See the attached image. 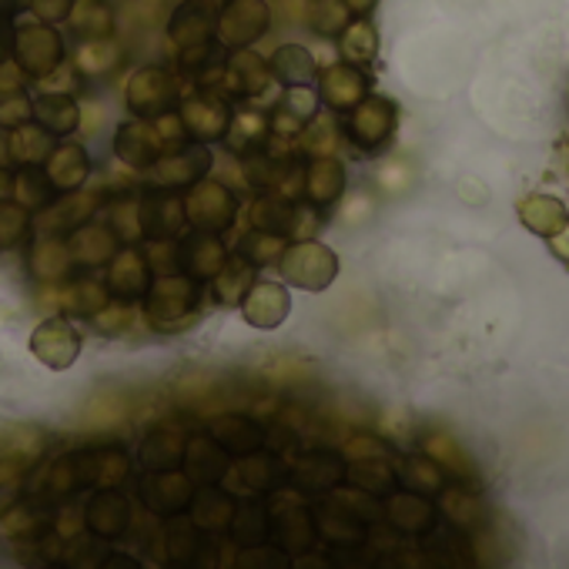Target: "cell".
Listing matches in <instances>:
<instances>
[{
    "instance_id": "6da1fadb",
    "label": "cell",
    "mask_w": 569,
    "mask_h": 569,
    "mask_svg": "<svg viewBox=\"0 0 569 569\" xmlns=\"http://www.w3.org/2000/svg\"><path fill=\"white\" fill-rule=\"evenodd\" d=\"M131 472V459L121 449L98 446V449H81L64 459H58L48 472V489L58 496H71L84 486L94 489H118Z\"/></svg>"
},
{
    "instance_id": "7a4b0ae2",
    "label": "cell",
    "mask_w": 569,
    "mask_h": 569,
    "mask_svg": "<svg viewBox=\"0 0 569 569\" xmlns=\"http://www.w3.org/2000/svg\"><path fill=\"white\" fill-rule=\"evenodd\" d=\"M144 299V322L161 332V336H171V332H181L201 309V281L188 278V274H161V278H151L148 292L141 296Z\"/></svg>"
},
{
    "instance_id": "3957f363",
    "label": "cell",
    "mask_w": 569,
    "mask_h": 569,
    "mask_svg": "<svg viewBox=\"0 0 569 569\" xmlns=\"http://www.w3.org/2000/svg\"><path fill=\"white\" fill-rule=\"evenodd\" d=\"M168 41L178 51V64L184 71H201L214 58V18L201 0H184V4L168 18Z\"/></svg>"
},
{
    "instance_id": "277c9868",
    "label": "cell",
    "mask_w": 569,
    "mask_h": 569,
    "mask_svg": "<svg viewBox=\"0 0 569 569\" xmlns=\"http://www.w3.org/2000/svg\"><path fill=\"white\" fill-rule=\"evenodd\" d=\"M278 271L284 284H296L302 292H326L339 274V254L316 238H299L284 244Z\"/></svg>"
},
{
    "instance_id": "5b68a950",
    "label": "cell",
    "mask_w": 569,
    "mask_h": 569,
    "mask_svg": "<svg viewBox=\"0 0 569 569\" xmlns=\"http://www.w3.org/2000/svg\"><path fill=\"white\" fill-rule=\"evenodd\" d=\"M399 128V104L386 94H366L346 121V138L359 154H382Z\"/></svg>"
},
{
    "instance_id": "8992f818",
    "label": "cell",
    "mask_w": 569,
    "mask_h": 569,
    "mask_svg": "<svg viewBox=\"0 0 569 569\" xmlns=\"http://www.w3.org/2000/svg\"><path fill=\"white\" fill-rule=\"evenodd\" d=\"M68 58V44L61 38V31L54 24L34 21V24H21L14 34V64L28 81H44L48 74H54Z\"/></svg>"
},
{
    "instance_id": "52a82bcc",
    "label": "cell",
    "mask_w": 569,
    "mask_h": 569,
    "mask_svg": "<svg viewBox=\"0 0 569 569\" xmlns=\"http://www.w3.org/2000/svg\"><path fill=\"white\" fill-rule=\"evenodd\" d=\"M184 218H188V228L221 234L238 221V198H234V191L228 184L201 178L198 184L188 188Z\"/></svg>"
},
{
    "instance_id": "ba28073f",
    "label": "cell",
    "mask_w": 569,
    "mask_h": 569,
    "mask_svg": "<svg viewBox=\"0 0 569 569\" xmlns=\"http://www.w3.org/2000/svg\"><path fill=\"white\" fill-rule=\"evenodd\" d=\"M271 28V8L264 0H224V8L214 18V38L221 48H251Z\"/></svg>"
},
{
    "instance_id": "9c48e42d",
    "label": "cell",
    "mask_w": 569,
    "mask_h": 569,
    "mask_svg": "<svg viewBox=\"0 0 569 569\" xmlns=\"http://www.w3.org/2000/svg\"><path fill=\"white\" fill-rule=\"evenodd\" d=\"M178 101H181L178 81H174L164 68H138V71L128 78L124 104H128L131 118L154 121V118L174 111Z\"/></svg>"
},
{
    "instance_id": "30bf717a",
    "label": "cell",
    "mask_w": 569,
    "mask_h": 569,
    "mask_svg": "<svg viewBox=\"0 0 569 569\" xmlns=\"http://www.w3.org/2000/svg\"><path fill=\"white\" fill-rule=\"evenodd\" d=\"M231 104L218 94V91H204L198 88L194 94L181 98L178 101V118L188 131V141H198V144H214L224 138L228 131V121H231Z\"/></svg>"
},
{
    "instance_id": "8fae6325",
    "label": "cell",
    "mask_w": 569,
    "mask_h": 569,
    "mask_svg": "<svg viewBox=\"0 0 569 569\" xmlns=\"http://www.w3.org/2000/svg\"><path fill=\"white\" fill-rule=\"evenodd\" d=\"M214 168V154L208 151V144H181L178 151H164L151 168V188H164V191H181L198 184L201 178H208V171Z\"/></svg>"
},
{
    "instance_id": "7c38bea8",
    "label": "cell",
    "mask_w": 569,
    "mask_h": 569,
    "mask_svg": "<svg viewBox=\"0 0 569 569\" xmlns=\"http://www.w3.org/2000/svg\"><path fill=\"white\" fill-rule=\"evenodd\" d=\"M81 346H84L81 332L64 316H51L31 332V356L51 372H68L78 362Z\"/></svg>"
},
{
    "instance_id": "4fadbf2b",
    "label": "cell",
    "mask_w": 569,
    "mask_h": 569,
    "mask_svg": "<svg viewBox=\"0 0 569 569\" xmlns=\"http://www.w3.org/2000/svg\"><path fill=\"white\" fill-rule=\"evenodd\" d=\"M141 204V238L148 241H174L184 228V198H178L174 191L164 188H144L138 194Z\"/></svg>"
},
{
    "instance_id": "5bb4252c",
    "label": "cell",
    "mask_w": 569,
    "mask_h": 569,
    "mask_svg": "<svg viewBox=\"0 0 569 569\" xmlns=\"http://www.w3.org/2000/svg\"><path fill=\"white\" fill-rule=\"evenodd\" d=\"M228 248L221 241V234L214 231H198L191 228L188 234L174 238V268L194 281H211L214 271L224 264Z\"/></svg>"
},
{
    "instance_id": "9a60e30c",
    "label": "cell",
    "mask_w": 569,
    "mask_h": 569,
    "mask_svg": "<svg viewBox=\"0 0 569 569\" xmlns=\"http://www.w3.org/2000/svg\"><path fill=\"white\" fill-rule=\"evenodd\" d=\"M346 188H349L346 161L336 158V154H312V161L302 171V198L312 208L329 211V208H336L342 201Z\"/></svg>"
},
{
    "instance_id": "2e32d148",
    "label": "cell",
    "mask_w": 569,
    "mask_h": 569,
    "mask_svg": "<svg viewBox=\"0 0 569 569\" xmlns=\"http://www.w3.org/2000/svg\"><path fill=\"white\" fill-rule=\"evenodd\" d=\"M302 218H306V204H299V198H289L281 191H261L254 204L248 208L251 228L271 231L281 238H302Z\"/></svg>"
},
{
    "instance_id": "e0dca14e",
    "label": "cell",
    "mask_w": 569,
    "mask_h": 569,
    "mask_svg": "<svg viewBox=\"0 0 569 569\" xmlns=\"http://www.w3.org/2000/svg\"><path fill=\"white\" fill-rule=\"evenodd\" d=\"M28 274L48 289H54V284L61 289V284L78 278V261L71 258L68 241L61 234H38L28 248Z\"/></svg>"
},
{
    "instance_id": "ac0fdd59",
    "label": "cell",
    "mask_w": 569,
    "mask_h": 569,
    "mask_svg": "<svg viewBox=\"0 0 569 569\" xmlns=\"http://www.w3.org/2000/svg\"><path fill=\"white\" fill-rule=\"evenodd\" d=\"M238 309H241V319L251 329L271 332V329H278L284 319H289L292 296H289V289H284L281 281H261V278H254L251 292L244 296V302Z\"/></svg>"
},
{
    "instance_id": "d6986e66",
    "label": "cell",
    "mask_w": 569,
    "mask_h": 569,
    "mask_svg": "<svg viewBox=\"0 0 569 569\" xmlns=\"http://www.w3.org/2000/svg\"><path fill=\"white\" fill-rule=\"evenodd\" d=\"M319 94L309 88V84H296V88H284L281 98L271 104L268 111V124H271V134L274 138H284V141H296L302 134V128L319 114Z\"/></svg>"
},
{
    "instance_id": "ffe728a7",
    "label": "cell",
    "mask_w": 569,
    "mask_h": 569,
    "mask_svg": "<svg viewBox=\"0 0 569 569\" xmlns=\"http://www.w3.org/2000/svg\"><path fill=\"white\" fill-rule=\"evenodd\" d=\"M108 292L118 302H138L151 284V261L134 244H124L108 261Z\"/></svg>"
},
{
    "instance_id": "44dd1931",
    "label": "cell",
    "mask_w": 569,
    "mask_h": 569,
    "mask_svg": "<svg viewBox=\"0 0 569 569\" xmlns=\"http://www.w3.org/2000/svg\"><path fill=\"white\" fill-rule=\"evenodd\" d=\"M221 88L228 94H238V98H248V101L264 98L268 88H271L268 61L261 54H254L251 48H234L231 58L221 68Z\"/></svg>"
},
{
    "instance_id": "7402d4cb",
    "label": "cell",
    "mask_w": 569,
    "mask_h": 569,
    "mask_svg": "<svg viewBox=\"0 0 569 569\" xmlns=\"http://www.w3.org/2000/svg\"><path fill=\"white\" fill-rule=\"evenodd\" d=\"M369 94V78L356 64H332L319 74V101L332 114H349Z\"/></svg>"
},
{
    "instance_id": "603a6c76",
    "label": "cell",
    "mask_w": 569,
    "mask_h": 569,
    "mask_svg": "<svg viewBox=\"0 0 569 569\" xmlns=\"http://www.w3.org/2000/svg\"><path fill=\"white\" fill-rule=\"evenodd\" d=\"M164 141L158 138L154 124L134 118V121H124L118 131H114V158L131 168V171H148L161 154H164Z\"/></svg>"
},
{
    "instance_id": "cb8c5ba5",
    "label": "cell",
    "mask_w": 569,
    "mask_h": 569,
    "mask_svg": "<svg viewBox=\"0 0 569 569\" xmlns=\"http://www.w3.org/2000/svg\"><path fill=\"white\" fill-rule=\"evenodd\" d=\"M138 492H141V506L151 509L154 516H178L191 509V479L178 469L148 472Z\"/></svg>"
},
{
    "instance_id": "d4e9b609",
    "label": "cell",
    "mask_w": 569,
    "mask_h": 569,
    "mask_svg": "<svg viewBox=\"0 0 569 569\" xmlns=\"http://www.w3.org/2000/svg\"><path fill=\"white\" fill-rule=\"evenodd\" d=\"M44 174L58 194L81 191L91 178V154L84 151V144H74V141L54 144V151L44 161Z\"/></svg>"
},
{
    "instance_id": "484cf974",
    "label": "cell",
    "mask_w": 569,
    "mask_h": 569,
    "mask_svg": "<svg viewBox=\"0 0 569 569\" xmlns=\"http://www.w3.org/2000/svg\"><path fill=\"white\" fill-rule=\"evenodd\" d=\"M224 148L238 158H254L268 148L271 141V124H268V111L261 108H244L238 114H231L228 131H224Z\"/></svg>"
},
{
    "instance_id": "4316f807",
    "label": "cell",
    "mask_w": 569,
    "mask_h": 569,
    "mask_svg": "<svg viewBox=\"0 0 569 569\" xmlns=\"http://www.w3.org/2000/svg\"><path fill=\"white\" fill-rule=\"evenodd\" d=\"M84 526L101 539H118L131 526V502L118 489H98V496L84 506Z\"/></svg>"
},
{
    "instance_id": "83f0119b",
    "label": "cell",
    "mask_w": 569,
    "mask_h": 569,
    "mask_svg": "<svg viewBox=\"0 0 569 569\" xmlns=\"http://www.w3.org/2000/svg\"><path fill=\"white\" fill-rule=\"evenodd\" d=\"M31 121L48 128L54 138H71L81 128V104L64 91H41L31 104Z\"/></svg>"
},
{
    "instance_id": "f1b7e54d",
    "label": "cell",
    "mask_w": 569,
    "mask_h": 569,
    "mask_svg": "<svg viewBox=\"0 0 569 569\" xmlns=\"http://www.w3.org/2000/svg\"><path fill=\"white\" fill-rule=\"evenodd\" d=\"M71 258L78 261V268H101L114 258L118 251V238L108 224H78L71 228V234L64 238Z\"/></svg>"
},
{
    "instance_id": "f546056e",
    "label": "cell",
    "mask_w": 569,
    "mask_h": 569,
    "mask_svg": "<svg viewBox=\"0 0 569 569\" xmlns=\"http://www.w3.org/2000/svg\"><path fill=\"white\" fill-rule=\"evenodd\" d=\"M98 211V194H78L71 191L61 204H48L34 214V234H61L78 228L81 221H88Z\"/></svg>"
},
{
    "instance_id": "4dcf8cb0",
    "label": "cell",
    "mask_w": 569,
    "mask_h": 569,
    "mask_svg": "<svg viewBox=\"0 0 569 569\" xmlns=\"http://www.w3.org/2000/svg\"><path fill=\"white\" fill-rule=\"evenodd\" d=\"M54 144H58V138L48 128H41L38 121H24L8 131V158L18 168H41L48 161V154L54 151Z\"/></svg>"
},
{
    "instance_id": "1f68e13d",
    "label": "cell",
    "mask_w": 569,
    "mask_h": 569,
    "mask_svg": "<svg viewBox=\"0 0 569 569\" xmlns=\"http://www.w3.org/2000/svg\"><path fill=\"white\" fill-rule=\"evenodd\" d=\"M254 278H258V268L254 264H248L241 254H228L224 264L214 271V278L208 284H211V296H214L218 306L238 309L244 302V296L251 292Z\"/></svg>"
},
{
    "instance_id": "d6a6232c",
    "label": "cell",
    "mask_w": 569,
    "mask_h": 569,
    "mask_svg": "<svg viewBox=\"0 0 569 569\" xmlns=\"http://www.w3.org/2000/svg\"><path fill=\"white\" fill-rule=\"evenodd\" d=\"M516 211H519V221H522L532 234H539V238H546V241H549L556 231H562V224L569 221L566 204H562L556 194H542V191H532V194L519 198Z\"/></svg>"
},
{
    "instance_id": "836d02e7",
    "label": "cell",
    "mask_w": 569,
    "mask_h": 569,
    "mask_svg": "<svg viewBox=\"0 0 569 569\" xmlns=\"http://www.w3.org/2000/svg\"><path fill=\"white\" fill-rule=\"evenodd\" d=\"M268 71H271V81H278L281 88H296V84H312L316 74H319V64H316L309 48H302V44H281L271 54Z\"/></svg>"
},
{
    "instance_id": "e575fe53",
    "label": "cell",
    "mask_w": 569,
    "mask_h": 569,
    "mask_svg": "<svg viewBox=\"0 0 569 569\" xmlns=\"http://www.w3.org/2000/svg\"><path fill=\"white\" fill-rule=\"evenodd\" d=\"M108 302H111L108 284L94 278H71L58 292V306L74 319H94Z\"/></svg>"
},
{
    "instance_id": "d590c367",
    "label": "cell",
    "mask_w": 569,
    "mask_h": 569,
    "mask_svg": "<svg viewBox=\"0 0 569 569\" xmlns=\"http://www.w3.org/2000/svg\"><path fill=\"white\" fill-rule=\"evenodd\" d=\"M68 24L81 41L114 38V11H111L108 0H74Z\"/></svg>"
},
{
    "instance_id": "8d00e7d4",
    "label": "cell",
    "mask_w": 569,
    "mask_h": 569,
    "mask_svg": "<svg viewBox=\"0 0 569 569\" xmlns=\"http://www.w3.org/2000/svg\"><path fill=\"white\" fill-rule=\"evenodd\" d=\"M336 41H339V54H342L346 64L369 68L379 58V31H376V24L369 18L349 21V28Z\"/></svg>"
},
{
    "instance_id": "74e56055",
    "label": "cell",
    "mask_w": 569,
    "mask_h": 569,
    "mask_svg": "<svg viewBox=\"0 0 569 569\" xmlns=\"http://www.w3.org/2000/svg\"><path fill=\"white\" fill-rule=\"evenodd\" d=\"M121 48L114 38H94V41H81L74 51V71L81 78H101L111 74L121 64Z\"/></svg>"
},
{
    "instance_id": "f35d334b",
    "label": "cell",
    "mask_w": 569,
    "mask_h": 569,
    "mask_svg": "<svg viewBox=\"0 0 569 569\" xmlns=\"http://www.w3.org/2000/svg\"><path fill=\"white\" fill-rule=\"evenodd\" d=\"M389 519L406 532H426L436 522V506L426 492H399L389 499Z\"/></svg>"
},
{
    "instance_id": "ab89813d",
    "label": "cell",
    "mask_w": 569,
    "mask_h": 569,
    "mask_svg": "<svg viewBox=\"0 0 569 569\" xmlns=\"http://www.w3.org/2000/svg\"><path fill=\"white\" fill-rule=\"evenodd\" d=\"M184 439L171 429L154 432L144 446H141V466L148 472H164V469H178L184 462Z\"/></svg>"
},
{
    "instance_id": "60d3db41",
    "label": "cell",
    "mask_w": 569,
    "mask_h": 569,
    "mask_svg": "<svg viewBox=\"0 0 569 569\" xmlns=\"http://www.w3.org/2000/svg\"><path fill=\"white\" fill-rule=\"evenodd\" d=\"M342 462L332 452H312L296 466V482H302L306 489H332L342 479Z\"/></svg>"
},
{
    "instance_id": "b9f144b4",
    "label": "cell",
    "mask_w": 569,
    "mask_h": 569,
    "mask_svg": "<svg viewBox=\"0 0 569 569\" xmlns=\"http://www.w3.org/2000/svg\"><path fill=\"white\" fill-rule=\"evenodd\" d=\"M24 78V74H21ZM21 78H0V128L11 131L24 121H31V104L34 98L24 91V81Z\"/></svg>"
},
{
    "instance_id": "7bdbcfd3",
    "label": "cell",
    "mask_w": 569,
    "mask_h": 569,
    "mask_svg": "<svg viewBox=\"0 0 569 569\" xmlns=\"http://www.w3.org/2000/svg\"><path fill=\"white\" fill-rule=\"evenodd\" d=\"M211 432L224 449H234V452H258V446H261V426H254L251 419H241V416L218 419L211 426Z\"/></svg>"
},
{
    "instance_id": "ee69618b",
    "label": "cell",
    "mask_w": 569,
    "mask_h": 569,
    "mask_svg": "<svg viewBox=\"0 0 569 569\" xmlns=\"http://www.w3.org/2000/svg\"><path fill=\"white\" fill-rule=\"evenodd\" d=\"M34 231V211L24 208L21 201L4 198L0 201V248H18L31 238Z\"/></svg>"
},
{
    "instance_id": "f6af8a7d",
    "label": "cell",
    "mask_w": 569,
    "mask_h": 569,
    "mask_svg": "<svg viewBox=\"0 0 569 569\" xmlns=\"http://www.w3.org/2000/svg\"><path fill=\"white\" fill-rule=\"evenodd\" d=\"M284 244H289V238L251 228V231L238 241V254H241L248 264H254V268H268V264H278Z\"/></svg>"
},
{
    "instance_id": "bcb514c9",
    "label": "cell",
    "mask_w": 569,
    "mask_h": 569,
    "mask_svg": "<svg viewBox=\"0 0 569 569\" xmlns=\"http://www.w3.org/2000/svg\"><path fill=\"white\" fill-rule=\"evenodd\" d=\"M14 198H18L24 208L41 211V208H48V204L58 198V191L51 188L44 168H21V171L14 174Z\"/></svg>"
},
{
    "instance_id": "7dc6e473",
    "label": "cell",
    "mask_w": 569,
    "mask_h": 569,
    "mask_svg": "<svg viewBox=\"0 0 569 569\" xmlns=\"http://www.w3.org/2000/svg\"><path fill=\"white\" fill-rule=\"evenodd\" d=\"M349 479H352L359 489L372 492V496H379V492L386 496V492H392V486H396V472H392V466H389L382 456L356 459L352 469H349Z\"/></svg>"
},
{
    "instance_id": "c3c4849f",
    "label": "cell",
    "mask_w": 569,
    "mask_h": 569,
    "mask_svg": "<svg viewBox=\"0 0 569 569\" xmlns=\"http://www.w3.org/2000/svg\"><path fill=\"white\" fill-rule=\"evenodd\" d=\"M352 21V11L346 8V0H312L309 8V28L319 38H339Z\"/></svg>"
},
{
    "instance_id": "681fc988",
    "label": "cell",
    "mask_w": 569,
    "mask_h": 569,
    "mask_svg": "<svg viewBox=\"0 0 569 569\" xmlns=\"http://www.w3.org/2000/svg\"><path fill=\"white\" fill-rule=\"evenodd\" d=\"M108 228L114 231L118 244H138L141 241V204H138V198L111 201Z\"/></svg>"
},
{
    "instance_id": "f907efd6",
    "label": "cell",
    "mask_w": 569,
    "mask_h": 569,
    "mask_svg": "<svg viewBox=\"0 0 569 569\" xmlns=\"http://www.w3.org/2000/svg\"><path fill=\"white\" fill-rule=\"evenodd\" d=\"M402 479L412 486V492H442V486H446L442 466H439L436 459H429V456H412V459H406Z\"/></svg>"
},
{
    "instance_id": "816d5d0a",
    "label": "cell",
    "mask_w": 569,
    "mask_h": 569,
    "mask_svg": "<svg viewBox=\"0 0 569 569\" xmlns=\"http://www.w3.org/2000/svg\"><path fill=\"white\" fill-rule=\"evenodd\" d=\"M296 141L306 154H332L336 141H339V128L329 114H316Z\"/></svg>"
},
{
    "instance_id": "f5cc1de1",
    "label": "cell",
    "mask_w": 569,
    "mask_h": 569,
    "mask_svg": "<svg viewBox=\"0 0 569 569\" xmlns=\"http://www.w3.org/2000/svg\"><path fill=\"white\" fill-rule=\"evenodd\" d=\"M426 456L436 459L442 469H452V472H462V476L472 472L469 456L462 452V446H456V442H452L449 436H442V432H432V436L426 439Z\"/></svg>"
},
{
    "instance_id": "db71d44e",
    "label": "cell",
    "mask_w": 569,
    "mask_h": 569,
    "mask_svg": "<svg viewBox=\"0 0 569 569\" xmlns=\"http://www.w3.org/2000/svg\"><path fill=\"white\" fill-rule=\"evenodd\" d=\"M191 506H194V522L204 526V529H221V526H228L234 519V502L228 496L208 492L201 499H191Z\"/></svg>"
},
{
    "instance_id": "11a10c76",
    "label": "cell",
    "mask_w": 569,
    "mask_h": 569,
    "mask_svg": "<svg viewBox=\"0 0 569 569\" xmlns=\"http://www.w3.org/2000/svg\"><path fill=\"white\" fill-rule=\"evenodd\" d=\"M442 509H446V516H449L452 522H459V526H476V522L482 519V502H479L476 496L462 492V489H449V492L442 496Z\"/></svg>"
},
{
    "instance_id": "9f6ffc18",
    "label": "cell",
    "mask_w": 569,
    "mask_h": 569,
    "mask_svg": "<svg viewBox=\"0 0 569 569\" xmlns=\"http://www.w3.org/2000/svg\"><path fill=\"white\" fill-rule=\"evenodd\" d=\"M34 526H38V516L24 502H14L0 512V536L4 539H28L34 532Z\"/></svg>"
},
{
    "instance_id": "6f0895ef",
    "label": "cell",
    "mask_w": 569,
    "mask_h": 569,
    "mask_svg": "<svg viewBox=\"0 0 569 569\" xmlns=\"http://www.w3.org/2000/svg\"><path fill=\"white\" fill-rule=\"evenodd\" d=\"M98 332H104V336H121L131 322H134V312H131V302H108L94 319H88Z\"/></svg>"
},
{
    "instance_id": "680465c9",
    "label": "cell",
    "mask_w": 569,
    "mask_h": 569,
    "mask_svg": "<svg viewBox=\"0 0 569 569\" xmlns=\"http://www.w3.org/2000/svg\"><path fill=\"white\" fill-rule=\"evenodd\" d=\"M71 8H74V0H31L34 18L44 21V24H54V28L68 21Z\"/></svg>"
},
{
    "instance_id": "91938a15",
    "label": "cell",
    "mask_w": 569,
    "mask_h": 569,
    "mask_svg": "<svg viewBox=\"0 0 569 569\" xmlns=\"http://www.w3.org/2000/svg\"><path fill=\"white\" fill-rule=\"evenodd\" d=\"M154 131H158V138L164 141V148H171V144H178V148L188 144V131H184L178 111H168V114L154 118Z\"/></svg>"
},
{
    "instance_id": "94428289",
    "label": "cell",
    "mask_w": 569,
    "mask_h": 569,
    "mask_svg": "<svg viewBox=\"0 0 569 569\" xmlns=\"http://www.w3.org/2000/svg\"><path fill=\"white\" fill-rule=\"evenodd\" d=\"M14 34H18V24L11 14H0V68H8L11 58H14Z\"/></svg>"
},
{
    "instance_id": "6125c7cd",
    "label": "cell",
    "mask_w": 569,
    "mask_h": 569,
    "mask_svg": "<svg viewBox=\"0 0 569 569\" xmlns=\"http://www.w3.org/2000/svg\"><path fill=\"white\" fill-rule=\"evenodd\" d=\"M21 472H24L21 462H14V459H8V456H0V489L14 486V482L21 479Z\"/></svg>"
},
{
    "instance_id": "be15d7a7",
    "label": "cell",
    "mask_w": 569,
    "mask_h": 569,
    "mask_svg": "<svg viewBox=\"0 0 569 569\" xmlns=\"http://www.w3.org/2000/svg\"><path fill=\"white\" fill-rule=\"evenodd\" d=\"M549 248H552V254L569 268V221L562 224V231H556V234L549 238Z\"/></svg>"
},
{
    "instance_id": "e7e4bbea",
    "label": "cell",
    "mask_w": 569,
    "mask_h": 569,
    "mask_svg": "<svg viewBox=\"0 0 569 569\" xmlns=\"http://www.w3.org/2000/svg\"><path fill=\"white\" fill-rule=\"evenodd\" d=\"M346 8H349L356 18H369V14L379 8V0H346Z\"/></svg>"
},
{
    "instance_id": "03108f58",
    "label": "cell",
    "mask_w": 569,
    "mask_h": 569,
    "mask_svg": "<svg viewBox=\"0 0 569 569\" xmlns=\"http://www.w3.org/2000/svg\"><path fill=\"white\" fill-rule=\"evenodd\" d=\"M24 11H31V0H0V14L18 18V14H24Z\"/></svg>"
},
{
    "instance_id": "003e7915",
    "label": "cell",
    "mask_w": 569,
    "mask_h": 569,
    "mask_svg": "<svg viewBox=\"0 0 569 569\" xmlns=\"http://www.w3.org/2000/svg\"><path fill=\"white\" fill-rule=\"evenodd\" d=\"M14 194V171L0 164V201Z\"/></svg>"
}]
</instances>
